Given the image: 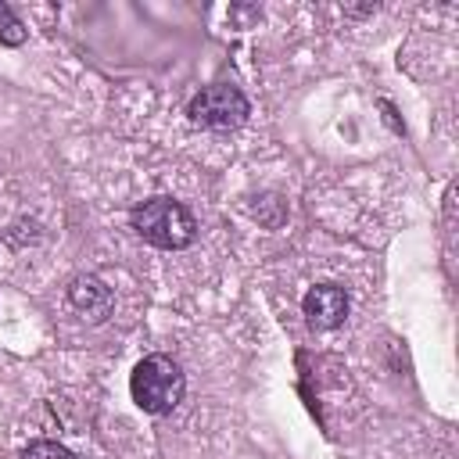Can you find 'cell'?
Masks as SVG:
<instances>
[{"mask_svg": "<svg viewBox=\"0 0 459 459\" xmlns=\"http://www.w3.org/2000/svg\"><path fill=\"white\" fill-rule=\"evenodd\" d=\"M301 312H305V319H308L316 330H333V326H341L344 316H348V294H344V287H337V283H316V287L301 298Z\"/></svg>", "mask_w": 459, "mask_h": 459, "instance_id": "obj_4", "label": "cell"}, {"mask_svg": "<svg viewBox=\"0 0 459 459\" xmlns=\"http://www.w3.org/2000/svg\"><path fill=\"white\" fill-rule=\"evenodd\" d=\"M22 459H79L72 448H65V445H57V441H32L25 452H22Z\"/></svg>", "mask_w": 459, "mask_h": 459, "instance_id": "obj_7", "label": "cell"}, {"mask_svg": "<svg viewBox=\"0 0 459 459\" xmlns=\"http://www.w3.org/2000/svg\"><path fill=\"white\" fill-rule=\"evenodd\" d=\"M68 305L79 312V319L86 323H104L115 308V298H111V287L97 276H79L72 280L68 287Z\"/></svg>", "mask_w": 459, "mask_h": 459, "instance_id": "obj_5", "label": "cell"}, {"mask_svg": "<svg viewBox=\"0 0 459 459\" xmlns=\"http://www.w3.org/2000/svg\"><path fill=\"white\" fill-rule=\"evenodd\" d=\"M22 39H25V25L18 22V14H14L7 4H0V43L18 47Z\"/></svg>", "mask_w": 459, "mask_h": 459, "instance_id": "obj_6", "label": "cell"}, {"mask_svg": "<svg viewBox=\"0 0 459 459\" xmlns=\"http://www.w3.org/2000/svg\"><path fill=\"white\" fill-rule=\"evenodd\" d=\"M186 115L194 126H204V129H233L247 118V97L230 82H212L190 97Z\"/></svg>", "mask_w": 459, "mask_h": 459, "instance_id": "obj_3", "label": "cell"}, {"mask_svg": "<svg viewBox=\"0 0 459 459\" xmlns=\"http://www.w3.org/2000/svg\"><path fill=\"white\" fill-rule=\"evenodd\" d=\"M183 391H186V377L172 355H147L136 362V369L129 377L133 402L151 416L172 412L183 402Z\"/></svg>", "mask_w": 459, "mask_h": 459, "instance_id": "obj_1", "label": "cell"}, {"mask_svg": "<svg viewBox=\"0 0 459 459\" xmlns=\"http://www.w3.org/2000/svg\"><path fill=\"white\" fill-rule=\"evenodd\" d=\"M129 219H133V230L147 244L165 247V251H183L197 237V219L190 215L186 204H179L172 197H151V201L136 204Z\"/></svg>", "mask_w": 459, "mask_h": 459, "instance_id": "obj_2", "label": "cell"}]
</instances>
